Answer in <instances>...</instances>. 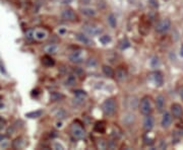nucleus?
<instances>
[{
  "label": "nucleus",
  "mask_w": 183,
  "mask_h": 150,
  "mask_svg": "<svg viewBox=\"0 0 183 150\" xmlns=\"http://www.w3.org/2000/svg\"><path fill=\"white\" fill-rule=\"evenodd\" d=\"M116 100L115 98H108L102 104V111L105 116H112L116 112Z\"/></svg>",
  "instance_id": "f257e3e1"
},
{
  "label": "nucleus",
  "mask_w": 183,
  "mask_h": 150,
  "mask_svg": "<svg viewBox=\"0 0 183 150\" xmlns=\"http://www.w3.org/2000/svg\"><path fill=\"white\" fill-rule=\"evenodd\" d=\"M70 133H71V135L74 138L78 139V140L84 139L86 137V131L82 128V126L80 123H77V122H73L71 124V126H70Z\"/></svg>",
  "instance_id": "f03ea898"
},
{
  "label": "nucleus",
  "mask_w": 183,
  "mask_h": 150,
  "mask_svg": "<svg viewBox=\"0 0 183 150\" xmlns=\"http://www.w3.org/2000/svg\"><path fill=\"white\" fill-rule=\"evenodd\" d=\"M139 110L140 113L142 115L146 116V115H151L153 112V106H152V102H151V97L150 96H144V97L140 100V104H139Z\"/></svg>",
  "instance_id": "7ed1b4c3"
},
{
  "label": "nucleus",
  "mask_w": 183,
  "mask_h": 150,
  "mask_svg": "<svg viewBox=\"0 0 183 150\" xmlns=\"http://www.w3.org/2000/svg\"><path fill=\"white\" fill-rule=\"evenodd\" d=\"M171 27V21L169 18H164L156 25V32L159 34H165Z\"/></svg>",
  "instance_id": "20e7f679"
},
{
  "label": "nucleus",
  "mask_w": 183,
  "mask_h": 150,
  "mask_svg": "<svg viewBox=\"0 0 183 150\" xmlns=\"http://www.w3.org/2000/svg\"><path fill=\"white\" fill-rule=\"evenodd\" d=\"M171 115L176 119H181L183 117V108L179 104H173L171 106Z\"/></svg>",
  "instance_id": "39448f33"
},
{
  "label": "nucleus",
  "mask_w": 183,
  "mask_h": 150,
  "mask_svg": "<svg viewBox=\"0 0 183 150\" xmlns=\"http://www.w3.org/2000/svg\"><path fill=\"white\" fill-rule=\"evenodd\" d=\"M84 29L87 34L91 36H97L99 35L100 33H102V29L100 27H97L95 25H84Z\"/></svg>",
  "instance_id": "423d86ee"
},
{
  "label": "nucleus",
  "mask_w": 183,
  "mask_h": 150,
  "mask_svg": "<svg viewBox=\"0 0 183 150\" xmlns=\"http://www.w3.org/2000/svg\"><path fill=\"white\" fill-rule=\"evenodd\" d=\"M62 18L67 21H75L77 19V15L72 9H64L61 13Z\"/></svg>",
  "instance_id": "0eeeda50"
},
{
  "label": "nucleus",
  "mask_w": 183,
  "mask_h": 150,
  "mask_svg": "<svg viewBox=\"0 0 183 150\" xmlns=\"http://www.w3.org/2000/svg\"><path fill=\"white\" fill-rule=\"evenodd\" d=\"M154 124H155L154 118H153L151 115H146V118H144V131L150 132L151 130L154 128Z\"/></svg>",
  "instance_id": "6e6552de"
},
{
  "label": "nucleus",
  "mask_w": 183,
  "mask_h": 150,
  "mask_svg": "<svg viewBox=\"0 0 183 150\" xmlns=\"http://www.w3.org/2000/svg\"><path fill=\"white\" fill-rule=\"evenodd\" d=\"M172 120H173V118H172V115L170 113L168 112H165L163 114V117H162V121H161V125L163 128H169L170 126H171L172 124Z\"/></svg>",
  "instance_id": "1a4fd4ad"
},
{
  "label": "nucleus",
  "mask_w": 183,
  "mask_h": 150,
  "mask_svg": "<svg viewBox=\"0 0 183 150\" xmlns=\"http://www.w3.org/2000/svg\"><path fill=\"white\" fill-rule=\"evenodd\" d=\"M152 79L157 86H162V85H163L164 77H163V74H162L160 71H155L154 73L152 74Z\"/></svg>",
  "instance_id": "9d476101"
},
{
  "label": "nucleus",
  "mask_w": 183,
  "mask_h": 150,
  "mask_svg": "<svg viewBox=\"0 0 183 150\" xmlns=\"http://www.w3.org/2000/svg\"><path fill=\"white\" fill-rule=\"evenodd\" d=\"M76 39H77L82 44L86 45V46H92V45H93L92 40L88 37V36L84 35V34H82V33L76 34Z\"/></svg>",
  "instance_id": "9b49d317"
},
{
  "label": "nucleus",
  "mask_w": 183,
  "mask_h": 150,
  "mask_svg": "<svg viewBox=\"0 0 183 150\" xmlns=\"http://www.w3.org/2000/svg\"><path fill=\"white\" fill-rule=\"evenodd\" d=\"M69 60L72 62V63H75V64H80L84 61V58L80 55V52H74L72 53L71 55L69 56Z\"/></svg>",
  "instance_id": "f8f14e48"
},
{
  "label": "nucleus",
  "mask_w": 183,
  "mask_h": 150,
  "mask_svg": "<svg viewBox=\"0 0 183 150\" xmlns=\"http://www.w3.org/2000/svg\"><path fill=\"white\" fill-rule=\"evenodd\" d=\"M34 38L38 41L45 40L47 38V33L44 29H34Z\"/></svg>",
  "instance_id": "ddd939ff"
},
{
  "label": "nucleus",
  "mask_w": 183,
  "mask_h": 150,
  "mask_svg": "<svg viewBox=\"0 0 183 150\" xmlns=\"http://www.w3.org/2000/svg\"><path fill=\"white\" fill-rule=\"evenodd\" d=\"M156 107L158 112H162L165 108V97L163 95H158L156 98Z\"/></svg>",
  "instance_id": "4468645a"
},
{
  "label": "nucleus",
  "mask_w": 183,
  "mask_h": 150,
  "mask_svg": "<svg viewBox=\"0 0 183 150\" xmlns=\"http://www.w3.org/2000/svg\"><path fill=\"white\" fill-rule=\"evenodd\" d=\"M115 75H116V78L118 80H124L127 76V72L123 67H118L115 72Z\"/></svg>",
  "instance_id": "2eb2a0df"
},
{
  "label": "nucleus",
  "mask_w": 183,
  "mask_h": 150,
  "mask_svg": "<svg viewBox=\"0 0 183 150\" xmlns=\"http://www.w3.org/2000/svg\"><path fill=\"white\" fill-rule=\"evenodd\" d=\"M42 63H43L44 66L46 67H52V66L55 65V61L51 56L49 55H45L43 58H42Z\"/></svg>",
  "instance_id": "dca6fc26"
},
{
  "label": "nucleus",
  "mask_w": 183,
  "mask_h": 150,
  "mask_svg": "<svg viewBox=\"0 0 183 150\" xmlns=\"http://www.w3.org/2000/svg\"><path fill=\"white\" fill-rule=\"evenodd\" d=\"M94 130H95V132H97V133H104L106 131L105 122H103V121L97 122V123L95 124V126H94Z\"/></svg>",
  "instance_id": "f3484780"
},
{
  "label": "nucleus",
  "mask_w": 183,
  "mask_h": 150,
  "mask_svg": "<svg viewBox=\"0 0 183 150\" xmlns=\"http://www.w3.org/2000/svg\"><path fill=\"white\" fill-rule=\"evenodd\" d=\"M102 70H103V73L106 75L107 77H110V78H112V77H114L115 75V72L114 70L112 69L110 66L108 65H104L103 67H102Z\"/></svg>",
  "instance_id": "a211bd4d"
},
{
  "label": "nucleus",
  "mask_w": 183,
  "mask_h": 150,
  "mask_svg": "<svg viewBox=\"0 0 183 150\" xmlns=\"http://www.w3.org/2000/svg\"><path fill=\"white\" fill-rule=\"evenodd\" d=\"M43 111L42 110H38V111H34V112H30L27 114H25V117L30 118V119H37V118L41 117L43 115Z\"/></svg>",
  "instance_id": "6ab92c4d"
},
{
  "label": "nucleus",
  "mask_w": 183,
  "mask_h": 150,
  "mask_svg": "<svg viewBox=\"0 0 183 150\" xmlns=\"http://www.w3.org/2000/svg\"><path fill=\"white\" fill-rule=\"evenodd\" d=\"M57 50H58V47L53 44H50L45 47V52L48 53V54H55L57 52Z\"/></svg>",
  "instance_id": "aec40b11"
},
{
  "label": "nucleus",
  "mask_w": 183,
  "mask_h": 150,
  "mask_svg": "<svg viewBox=\"0 0 183 150\" xmlns=\"http://www.w3.org/2000/svg\"><path fill=\"white\" fill-rule=\"evenodd\" d=\"M80 11H82V13L84 14V15H86V16H95L96 15V11H95V10L92 9V8H89V7L82 8V9H80Z\"/></svg>",
  "instance_id": "412c9836"
},
{
  "label": "nucleus",
  "mask_w": 183,
  "mask_h": 150,
  "mask_svg": "<svg viewBox=\"0 0 183 150\" xmlns=\"http://www.w3.org/2000/svg\"><path fill=\"white\" fill-rule=\"evenodd\" d=\"M23 137H18V138H16L15 140L12 142V147L15 149H18V148H22L23 145Z\"/></svg>",
  "instance_id": "4be33fe9"
},
{
  "label": "nucleus",
  "mask_w": 183,
  "mask_h": 150,
  "mask_svg": "<svg viewBox=\"0 0 183 150\" xmlns=\"http://www.w3.org/2000/svg\"><path fill=\"white\" fill-rule=\"evenodd\" d=\"M75 82H76L75 76H74V75H69L66 80H65V85H67V86H72V85L75 84Z\"/></svg>",
  "instance_id": "5701e85b"
},
{
  "label": "nucleus",
  "mask_w": 183,
  "mask_h": 150,
  "mask_svg": "<svg viewBox=\"0 0 183 150\" xmlns=\"http://www.w3.org/2000/svg\"><path fill=\"white\" fill-rule=\"evenodd\" d=\"M97 147L100 149H106L108 147V143L105 140H103V139H99L97 141Z\"/></svg>",
  "instance_id": "b1692460"
},
{
  "label": "nucleus",
  "mask_w": 183,
  "mask_h": 150,
  "mask_svg": "<svg viewBox=\"0 0 183 150\" xmlns=\"http://www.w3.org/2000/svg\"><path fill=\"white\" fill-rule=\"evenodd\" d=\"M108 22H109V25H111V27H116L117 20H116V18H115L114 14H110V15L108 16Z\"/></svg>",
  "instance_id": "393cba45"
},
{
  "label": "nucleus",
  "mask_w": 183,
  "mask_h": 150,
  "mask_svg": "<svg viewBox=\"0 0 183 150\" xmlns=\"http://www.w3.org/2000/svg\"><path fill=\"white\" fill-rule=\"evenodd\" d=\"M100 42H101L103 45L109 44V43L111 42V37H110V36H108V35L101 36V37H100Z\"/></svg>",
  "instance_id": "a878e982"
},
{
  "label": "nucleus",
  "mask_w": 183,
  "mask_h": 150,
  "mask_svg": "<svg viewBox=\"0 0 183 150\" xmlns=\"http://www.w3.org/2000/svg\"><path fill=\"white\" fill-rule=\"evenodd\" d=\"M128 47H130V43H129V41L127 40V39H124V40L121 41L120 48L122 49V50H125V49H127Z\"/></svg>",
  "instance_id": "bb28decb"
},
{
  "label": "nucleus",
  "mask_w": 183,
  "mask_h": 150,
  "mask_svg": "<svg viewBox=\"0 0 183 150\" xmlns=\"http://www.w3.org/2000/svg\"><path fill=\"white\" fill-rule=\"evenodd\" d=\"M63 97V95L61 93H51V100H61V98Z\"/></svg>",
  "instance_id": "cd10ccee"
},
{
  "label": "nucleus",
  "mask_w": 183,
  "mask_h": 150,
  "mask_svg": "<svg viewBox=\"0 0 183 150\" xmlns=\"http://www.w3.org/2000/svg\"><path fill=\"white\" fill-rule=\"evenodd\" d=\"M160 64V60H159L158 57H154L152 60H151V66L153 68H157Z\"/></svg>",
  "instance_id": "c85d7f7f"
},
{
  "label": "nucleus",
  "mask_w": 183,
  "mask_h": 150,
  "mask_svg": "<svg viewBox=\"0 0 183 150\" xmlns=\"http://www.w3.org/2000/svg\"><path fill=\"white\" fill-rule=\"evenodd\" d=\"M74 94H75V95L77 96V97H84V96H86V95H87L86 91L80 90V89H78V90H75V91H74Z\"/></svg>",
  "instance_id": "c756f323"
},
{
  "label": "nucleus",
  "mask_w": 183,
  "mask_h": 150,
  "mask_svg": "<svg viewBox=\"0 0 183 150\" xmlns=\"http://www.w3.org/2000/svg\"><path fill=\"white\" fill-rule=\"evenodd\" d=\"M25 37L27 39H29V40H33L34 38V29H29V31L25 33Z\"/></svg>",
  "instance_id": "7c9ffc66"
},
{
  "label": "nucleus",
  "mask_w": 183,
  "mask_h": 150,
  "mask_svg": "<svg viewBox=\"0 0 183 150\" xmlns=\"http://www.w3.org/2000/svg\"><path fill=\"white\" fill-rule=\"evenodd\" d=\"M149 3H150V5L153 6L154 8H157L159 6L158 1H157V0H149Z\"/></svg>",
  "instance_id": "2f4dec72"
},
{
  "label": "nucleus",
  "mask_w": 183,
  "mask_h": 150,
  "mask_svg": "<svg viewBox=\"0 0 183 150\" xmlns=\"http://www.w3.org/2000/svg\"><path fill=\"white\" fill-rule=\"evenodd\" d=\"M144 143H146V145H152V144H154V140L151 138H146V137H144Z\"/></svg>",
  "instance_id": "473e14b6"
},
{
  "label": "nucleus",
  "mask_w": 183,
  "mask_h": 150,
  "mask_svg": "<svg viewBox=\"0 0 183 150\" xmlns=\"http://www.w3.org/2000/svg\"><path fill=\"white\" fill-rule=\"evenodd\" d=\"M5 124H6L5 120H4L2 117H0V129H3L4 126H5Z\"/></svg>",
  "instance_id": "72a5a7b5"
},
{
  "label": "nucleus",
  "mask_w": 183,
  "mask_h": 150,
  "mask_svg": "<svg viewBox=\"0 0 183 150\" xmlns=\"http://www.w3.org/2000/svg\"><path fill=\"white\" fill-rule=\"evenodd\" d=\"M54 147H55V148H60V149H63V147L61 146L60 144H55V145H54Z\"/></svg>",
  "instance_id": "f704fd0d"
},
{
  "label": "nucleus",
  "mask_w": 183,
  "mask_h": 150,
  "mask_svg": "<svg viewBox=\"0 0 183 150\" xmlns=\"http://www.w3.org/2000/svg\"><path fill=\"white\" fill-rule=\"evenodd\" d=\"M180 55H181V57H183V45L181 46V48H180Z\"/></svg>",
  "instance_id": "c9c22d12"
},
{
  "label": "nucleus",
  "mask_w": 183,
  "mask_h": 150,
  "mask_svg": "<svg viewBox=\"0 0 183 150\" xmlns=\"http://www.w3.org/2000/svg\"><path fill=\"white\" fill-rule=\"evenodd\" d=\"M89 65H92V64H93V65H96V62L95 61H91V59H90V62H89Z\"/></svg>",
  "instance_id": "e433bc0d"
},
{
  "label": "nucleus",
  "mask_w": 183,
  "mask_h": 150,
  "mask_svg": "<svg viewBox=\"0 0 183 150\" xmlns=\"http://www.w3.org/2000/svg\"><path fill=\"white\" fill-rule=\"evenodd\" d=\"M59 33H60V34H63V33H65V29H60V31H59Z\"/></svg>",
  "instance_id": "4c0bfd02"
},
{
  "label": "nucleus",
  "mask_w": 183,
  "mask_h": 150,
  "mask_svg": "<svg viewBox=\"0 0 183 150\" xmlns=\"http://www.w3.org/2000/svg\"><path fill=\"white\" fill-rule=\"evenodd\" d=\"M2 140H3V136H2V135H0V142H1Z\"/></svg>",
  "instance_id": "58836bf2"
}]
</instances>
